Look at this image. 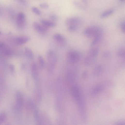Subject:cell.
Wrapping results in <instances>:
<instances>
[{
	"label": "cell",
	"instance_id": "cell-18",
	"mask_svg": "<svg viewBox=\"0 0 125 125\" xmlns=\"http://www.w3.org/2000/svg\"><path fill=\"white\" fill-rule=\"evenodd\" d=\"M102 36H98L94 38L91 43L92 46H94L97 44L101 39Z\"/></svg>",
	"mask_w": 125,
	"mask_h": 125
},
{
	"label": "cell",
	"instance_id": "cell-10",
	"mask_svg": "<svg viewBox=\"0 0 125 125\" xmlns=\"http://www.w3.org/2000/svg\"><path fill=\"white\" fill-rule=\"evenodd\" d=\"M95 59V58L88 55L85 58L84 63L86 66L90 65L93 63Z\"/></svg>",
	"mask_w": 125,
	"mask_h": 125
},
{
	"label": "cell",
	"instance_id": "cell-23",
	"mask_svg": "<svg viewBox=\"0 0 125 125\" xmlns=\"http://www.w3.org/2000/svg\"><path fill=\"white\" fill-rule=\"evenodd\" d=\"M121 27L122 32L125 33V21L121 23Z\"/></svg>",
	"mask_w": 125,
	"mask_h": 125
},
{
	"label": "cell",
	"instance_id": "cell-25",
	"mask_svg": "<svg viewBox=\"0 0 125 125\" xmlns=\"http://www.w3.org/2000/svg\"><path fill=\"white\" fill-rule=\"evenodd\" d=\"M83 3L85 5H86L88 4L87 0H82Z\"/></svg>",
	"mask_w": 125,
	"mask_h": 125
},
{
	"label": "cell",
	"instance_id": "cell-8",
	"mask_svg": "<svg viewBox=\"0 0 125 125\" xmlns=\"http://www.w3.org/2000/svg\"><path fill=\"white\" fill-rule=\"evenodd\" d=\"M25 21V15L22 13H19L17 16L16 22L17 25L19 27L23 25Z\"/></svg>",
	"mask_w": 125,
	"mask_h": 125
},
{
	"label": "cell",
	"instance_id": "cell-16",
	"mask_svg": "<svg viewBox=\"0 0 125 125\" xmlns=\"http://www.w3.org/2000/svg\"><path fill=\"white\" fill-rule=\"evenodd\" d=\"M2 53L3 55L6 56H9L13 54V52L12 50L9 48H4L3 49Z\"/></svg>",
	"mask_w": 125,
	"mask_h": 125
},
{
	"label": "cell",
	"instance_id": "cell-15",
	"mask_svg": "<svg viewBox=\"0 0 125 125\" xmlns=\"http://www.w3.org/2000/svg\"><path fill=\"white\" fill-rule=\"evenodd\" d=\"M113 12L114 11L113 10L106 11L102 13L101 16V17L102 18L107 17L112 14Z\"/></svg>",
	"mask_w": 125,
	"mask_h": 125
},
{
	"label": "cell",
	"instance_id": "cell-17",
	"mask_svg": "<svg viewBox=\"0 0 125 125\" xmlns=\"http://www.w3.org/2000/svg\"><path fill=\"white\" fill-rule=\"evenodd\" d=\"M79 26L77 25H71L68 26V30L70 32H76L78 29Z\"/></svg>",
	"mask_w": 125,
	"mask_h": 125
},
{
	"label": "cell",
	"instance_id": "cell-2",
	"mask_svg": "<svg viewBox=\"0 0 125 125\" xmlns=\"http://www.w3.org/2000/svg\"><path fill=\"white\" fill-rule=\"evenodd\" d=\"M81 55L78 51L71 50L67 53V57L68 61L72 64H75L78 62L80 59Z\"/></svg>",
	"mask_w": 125,
	"mask_h": 125
},
{
	"label": "cell",
	"instance_id": "cell-24",
	"mask_svg": "<svg viewBox=\"0 0 125 125\" xmlns=\"http://www.w3.org/2000/svg\"><path fill=\"white\" fill-rule=\"evenodd\" d=\"M51 19L53 20H56L57 19V17L56 16L53 15L50 16Z\"/></svg>",
	"mask_w": 125,
	"mask_h": 125
},
{
	"label": "cell",
	"instance_id": "cell-21",
	"mask_svg": "<svg viewBox=\"0 0 125 125\" xmlns=\"http://www.w3.org/2000/svg\"><path fill=\"white\" fill-rule=\"evenodd\" d=\"M32 11L35 14L39 16L41 14V12L40 10L37 8L33 7L32 8Z\"/></svg>",
	"mask_w": 125,
	"mask_h": 125
},
{
	"label": "cell",
	"instance_id": "cell-9",
	"mask_svg": "<svg viewBox=\"0 0 125 125\" xmlns=\"http://www.w3.org/2000/svg\"><path fill=\"white\" fill-rule=\"evenodd\" d=\"M99 52V50L98 48H94L89 50L88 55L95 58L98 55Z\"/></svg>",
	"mask_w": 125,
	"mask_h": 125
},
{
	"label": "cell",
	"instance_id": "cell-7",
	"mask_svg": "<svg viewBox=\"0 0 125 125\" xmlns=\"http://www.w3.org/2000/svg\"><path fill=\"white\" fill-rule=\"evenodd\" d=\"M33 26L35 30L41 33L45 32L48 29V27L37 22H35L33 23Z\"/></svg>",
	"mask_w": 125,
	"mask_h": 125
},
{
	"label": "cell",
	"instance_id": "cell-1",
	"mask_svg": "<svg viewBox=\"0 0 125 125\" xmlns=\"http://www.w3.org/2000/svg\"><path fill=\"white\" fill-rule=\"evenodd\" d=\"M102 30L99 26H92L86 28L84 31L85 35L88 38H94L98 36H102Z\"/></svg>",
	"mask_w": 125,
	"mask_h": 125
},
{
	"label": "cell",
	"instance_id": "cell-6",
	"mask_svg": "<svg viewBox=\"0 0 125 125\" xmlns=\"http://www.w3.org/2000/svg\"><path fill=\"white\" fill-rule=\"evenodd\" d=\"M53 38L55 41L61 45H64L66 44V41L65 38L61 34H55L53 35Z\"/></svg>",
	"mask_w": 125,
	"mask_h": 125
},
{
	"label": "cell",
	"instance_id": "cell-19",
	"mask_svg": "<svg viewBox=\"0 0 125 125\" xmlns=\"http://www.w3.org/2000/svg\"><path fill=\"white\" fill-rule=\"evenodd\" d=\"M73 3L75 6L81 10L85 11L86 10V7L77 1H74L73 2Z\"/></svg>",
	"mask_w": 125,
	"mask_h": 125
},
{
	"label": "cell",
	"instance_id": "cell-12",
	"mask_svg": "<svg viewBox=\"0 0 125 125\" xmlns=\"http://www.w3.org/2000/svg\"><path fill=\"white\" fill-rule=\"evenodd\" d=\"M41 22L42 24L47 27H53L55 26L56 24L55 23L45 20H41Z\"/></svg>",
	"mask_w": 125,
	"mask_h": 125
},
{
	"label": "cell",
	"instance_id": "cell-13",
	"mask_svg": "<svg viewBox=\"0 0 125 125\" xmlns=\"http://www.w3.org/2000/svg\"><path fill=\"white\" fill-rule=\"evenodd\" d=\"M102 69V66L100 65H97L95 67L93 70L94 75H97L101 72Z\"/></svg>",
	"mask_w": 125,
	"mask_h": 125
},
{
	"label": "cell",
	"instance_id": "cell-28",
	"mask_svg": "<svg viewBox=\"0 0 125 125\" xmlns=\"http://www.w3.org/2000/svg\"><path fill=\"white\" fill-rule=\"evenodd\" d=\"M83 76L84 77H86L87 75V73L85 71L83 73Z\"/></svg>",
	"mask_w": 125,
	"mask_h": 125
},
{
	"label": "cell",
	"instance_id": "cell-11",
	"mask_svg": "<svg viewBox=\"0 0 125 125\" xmlns=\"http://www.w3.org/2000/svg\"><path fill=\"white\" fill-rule=\"evenodd\" d=\"M24 52L26 56L29 59H32L34 58V55L32 50L28 47L25 48Z\"/></svg>",
	"mask_w": 125,
	"mask_h": 125
},
{
	"label": "cell",
	"instance_id": "cell-27",
	"mask_svg": "<svg viewBox=\"0 0 125 125\" xmlns=\"http://www.w3.org/2000/svg\"><path fill=\"white\" fill-rule=\"evenodd\" d=\"M10 68L12 71H13L14 70V67L12 65H11L10 66Z\"/></svg>",
	"mask_w": 125,
	"mask_h": 125
},
{
	"label": "cell",
	"instance_id": "cell-5",
	"mask_svg": "<svg viewBox=\"0 0 125 125\" xmlns=\"http://www.w3.org/2000/svg\"><path fill=\"white\" fill-rule=\"evenodd\" d=\"M29 38L27 36H20L16 37L13 40L14 44L16 45L19 46L23 45L28 42Z\"/></svg>",
	"mask_w": 125,
	"mask_h": 125
},
{
	"label": "cell",
	"instance_id": "cell-26",
	"mask_svg": "<svg viewBox=\"0 0 125 125\" xmlns=\"http://www.w3.org/2000/svg\"><path fill=\"white\" fill-rule=\"evenodd\" d=\"M5 45L3 43H0V47L1 48H2L4 47Z\"/></svg>",
	"mask_w": 125,
	"mask_h": 125
},
{
	"label": "cell",
	"instance_id": "cell-22",
	"mask_svg": "<svg viewBox=\"0 0 125 125\" xmlns=\"http://www.w3.org/2000/svg\"><path fill=\"white\" fill-rule=\"evenodd\" d=\"M39 6L41 8H49V6L47 3H43L40 4Z\"/></svg>",
	"mask_w": 125,
	"mask_h": 125
},
{
	"label": "cell",
	"instance_id": "cell-20",
	"mask_svg": "<svg viewBox=\"0 0 125 125\" xmlns=\"http://www.w3.org/2000/svg\"><path fill=\"white\" fill-rule=\"evenodd\" d=\"M38 61L40 66L43 68L45 65V61L42 56H39L38 57Z\"/></svg>",
	"mask_w": 125,
	"mask_h": 125
},
{
	"label": "cell",
	"instance_id": "cell-29",
	"mask_svg": "<svg viewBox=\"0 0 125 125\" xmlns=\"http://www.w3.org/2000/svg\"><path fill=\"white\" fill-rule=\"evenodd\" d=\"M120 0L121 1H125V0Z\"/></svg>",
	"mask_w": 125,
	"mask_h": 125
},
{
	"label": "cell",
	"instance_id": "cell-4",
	"mask_svg": "<svg viewBox=\"0 0 125 125\" xmlns=\"http://www.w3.org/2000/svg\"><path fill=\"white\" fill-rule=\"evenodd\" d=\"M82 19L79 17H73L68 19L66 23L68 26L71 25H80L82 23Z\"/></svg>",
	"mask_w": 125,
	"mask_h": 125
},
{
	"label": "cell",
	"instance_id": "cell-3",
	"mask_svg": "<svg viewBox=\"0 0 125 125\" xmlns=\"http://www.w3.org/2000/svg\"><path fill=\"white\" fill-rule=\"evenodd\" d=\"M48 65L49 69L53 70L55 67L57 62V58L54 52L52 50L49 51L47 55Z\"/></svg>",
	"mask_w": 125,
	"mask_h": 125
},
{
	"label": "cell",
	"instance_id": "cell-14",
	"mask_svg": "<svg viewBox=\"0 0 125 125\" xmlns=\"http://www.w3.org/2000/svg\"><path fill=\"white\" fill-rule=\"evenodd\" d=\"M117 53L119 57L125 59V47L120 48L117 51Z\"/></svg>",
	"mask_w": 125,
	"mask_h": 125
}]
</instances>
